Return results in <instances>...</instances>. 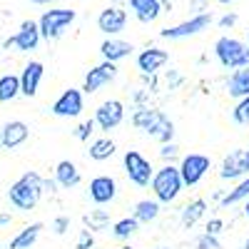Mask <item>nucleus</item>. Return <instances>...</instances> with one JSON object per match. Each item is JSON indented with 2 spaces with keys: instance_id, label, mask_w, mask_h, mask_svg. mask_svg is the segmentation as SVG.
Instances as JSON below:
<instances>
[{
  "instance_id": "f257e3e1",
  "label": "nucleus",
  "mask_w": 249,
  "mask_h": 249,
  "mask_svg": "<svg viewBox=\"0 0 249 249\" xmlns=\"http://www.w3.org/2000/svg\"><path fill=\"white\" fill-rule=\"evenodd\" d=\"M43 195H45V179L37 172H25L10 184L8 202L18 212H33L40 204V199H43Z\"/></svg>"
},
{
  "instance_id": "f03ea898",
  "label": "nucleus",
  "mask_w": 249,
  "mask_h": 249,
  "mask_svg": "<svg viewBox=\"0 0 249 249\" xmlns=\"http://www.w3.org/2000/svg\"><path fill=\"white\" fill-rule=\"evenodd\" d=\"M130 122L135 124V127L142 132V135H147L162 144H167V142H175V122L164 115L162 110L157 107H137L130 117Z\"/></svg>"
},
{
  "instance_id": "7ed1b4c3",
  "label": "nucleus",
  "mask_w": 249,
  "mask_h": 249,
  "mask_svg": "<svg viewBox=\"0 0 249 249\" xmlns=\"http://www.w3.org/2000/svg\"><path fill=\"white\" fill-rule=\"evenodd\" d=\"M150 190H152L157 204H175L184 190L179 172H177V164H162L160 170H155Z\"/></svg>"
},
{
  "instance_id": "20e7f679",
  "label": "nucleus",
  "mask_w": 249,
  "mask_h": 249,
  "mask_svg": "<svg viewBox=\"0 0 249 249\" xmlns=\"http://www.w3.org/2000/svg\"><path fill=\"white\" fill-rule=\"evenodd\" d=\"M214 57L219 60V65L224 70H239L249 68V45L242 43L239 37L222 35L214 43Z\"/></svg>"
},
{
  "instance_id": "39448f33",
  "label": "nucleus",
  "mask_w": 249,
  "mask_h": 249,
  "mask_svg": "<svg viewBox=\"0 0 249 249\" xmlns=\"http://www.w3.org/2000/svg\"><path fill=\"white\" fill-rule=\"evenodd\" d=\"M77 13L70 10V8H53V10H45L37 20V30H40V40H60L65 35V30L75 23Z\"/></svg>"
},
{
  "instance_id": "423d86ee",
  "label": "nucleus",
  "mask_w": 249,
  "mask_h": 249,
  "mask_svg": "<svg viewBox=\"0 0 249 249\" xmlns=\"http://www.w3.org/2000/svg\"><path fill=\"white\" fill-rule=\"evenodd\" d=\"M122 167H124V175H127V179L140 187V190H144V187H150L152 182V175H155V167L152 162L144 157L140 150H127L122 155Z\"/></svg>"
},
{
  "instance_id": "0eeeda50",
  "label": "nucleus",
  "mask_w": 249,
  "mask_h": 249,
  "mask_svg": "<svg viewBox=\"0 0 249 249\" xmlns=\"http://www.w3.org/2000/svg\"><path fill=\"white\" fill-rule=\"evenodd\" d=\"M212 170V157L210 155H202V152H190L184 155L177 164V172H179V179L184 187H197L207 172Z\"/></svg>"
},
{
  "instance_id": "6e6552de",
  "label": "nucleus",
  "mask_w": 249,
  "mask_h": 249,
  "mask_svg": "<svg viewBox=\"0 0 249 249\" xmlns=\"http://www.w3.org/2000/svg\"><path fill=\"white\" fill-rule=\"evenodd\" d=\"M92 122H95V127L100 132H105V135H110L112 130H117L120 124L124 122V105H122V100H105L95 110Z\"/></svg>"
},
{
  "instance_id": "1a4fd4ad",
  "label": "nucleus",
  "mask_w": 249,
  "mask_h": 249,
  "mask_svg": "<svg viewBox=\"0 0 249 249\" xmlns=\"http://www.w3.org/2000/svg\"><path fill=\"white\" fill-rule=\"evenodd\" d=\"M212 13H197V15H192L190 20H184V23H179V25H172V28H164V30H160V37H164V40H182V37H192V35H199L202 30H207L212 25Z\"/></svg>"
},
{
  "instance_id": "9d476101",
  "label": "nucleus",
  "mask_w": 249,
  "mask_h": 249,
  "mask_svg": "<svg viewBox=\"0 0 249 249\" xmlns=\"http://www.w3.org/2000/svg\"><path fill=\"white\" fill-rule=\"evenodd\" d=\"M117 75H120V70H117L115 62H105V60H102L100 65H95L92 70H88L85 82H82L80 92H82V95H95L97 90H102L105 85L115 82V80H117Z\"/></svg>"
},
{
  "instance_id": "9b49d317",
  "label": "nucleus",
  "mask_w": 249,
  "mask_h": 249,
  "mask_svg": "<svg viewBox=\"0 0 249 249\" xmlns=\"http://www.w3.org/2000/svg\"><path fill=\"white\" fill-rule=\"evenodd\" d=\"M244 177H249V150L239 147V150H232L230 155H224V160L219 164V179L234 182V179H244Z\"/></svg>"
},
{
  "instance_id": "f8f14e48",
  "label": "nucleus",
  "mask_w": 249,
  "mask_h": 249,
  "mask_svg": "<svg viewBox=\"0 0 249 249\" xmlns=\"http://www.w3.org/2000/svg\"><path fill=\"white\" fill-rule=\"evenodd\" d=\"M85 110V95H82L77 88H68V90H62V95L53 102V107L50 112L55 117H80V112Z\"/></svg>"
},
{
  "instance_id": "ddd939ff",
  "label": "nucleus",
  "mask_w": 249,
  "mask_h": 249,
  "mask_svg": "<svg viewBox=\"0 0 249 249\" xmlns=\"http://www.w3.org/2000/svg\"><path fill=\"white\" fill-rule=\"evenodd\" d=\"M37 45H40V30L35 20H25L20 30L3 43V48H15L18 53H33L37 50Z\"/></svg>"
},
{
  "instance_id": "4468645a",
  "label": "nucleus",
  "mask_w": 249,
  "mask_h": 249,
  "mask_svg": "<svg viewBox=\"0 0 249 249\" xmlns=\"http://www.w3.org/2000/svg\"><path fill=\"white\" fill-rule=\"evenodd\" d=\"M88 195L90 199L97 204V207H105V204H112L115 197H117V179L110 177V175H97L90 179V187H88Z\"/></svg>"
},
{
  "instance_id": "2eb2a0df",
  "label": "nucleus",
  "mask_w": 249,
  "mask_h": 249,
  "mask_svg": "<svg viewBox=\"0 0 249 249\" xmlns=\"http://www.w3.org/2000/svg\"><path fill=\"white\" fill-rule=\"evenodd\" d=\"M97 28L100 33H105L107 37L120 35L124 28H127V10L120 8V5H110L97 15Z\"/></svg>"
},
{
  "instance_id": "dca6fc26",
  "label": "nucleus",
  "mask_w": 249,
  "mask_h": 249,
  "mask_svg": "<svg viewBox=\"0 0 249 249\" xmlns=\"http://www.w3.org/2000/svg\"><path fill=\"white\" fill-rule=\"evenodd\" d=\"M28 140H30V127L23 120H10L0 127V147L3 150H18Z\"/></svg>"
},
{
  "instance_id": "f3484780",
  "label": "nucleus",
  "mask_w": 249,
  "mask_h": 249,
  "mask_svg": "<svg viewBox=\"0 0 249 249\" xmlns=\"http://www.w3.org/2000/svg\"><path fill=\"white\" fill-rule=\"evenodd\" d=\"M45 77V65L40 60H30L28 65L23 68V72L18 75L20 80V95L25 97H35L37 90H40V82H43Z\"/></svg>"
},
{
  "instance_id": "a211bd4d",
  "label": "nucleus",
  "mask_w": 249,
  "mask_h": 249,
  "mask_svg": "<svg viewBox=\"0 0 249 249\" xmlns=\"http://www.w3.org/2000/svg\"><path fill=\"white\" fill-rule=\"evenodd\" d=\"M170 62V53L162 48H147L137 55V70L142 75H157Z\"/></svg>"
},
{
  "instance_id": "6ab92c4d",
  "label": "nucleus",
  "mask_w": 249,
  "mask_h": 249,
  "mask_svg": "<svg viewBox=\"0 0 249 249\" xmlns=\"http://www.w3.org/2000/svg\"><path fill=\"white\" fill-rule=\"evenodd\" d=\"M132 43H127V40H120V37H107L105 43L100 45V55H102V60L105 62H117L120 60H124V57H130L132 55Z\"/></svg>"
},
{
  "instance_id": "aec40b11",
  "label": "nucleus",
  "mask_w": 249,
  "mask_h": 249,
  "mask_svg": "<svg viewBox=\"0 0 249 249\" xmlns=\"http://www.w3.org/2000/svg\"><path fill=\"white\" fill-rule=\"evenodd\" d=\"M82 182V175L77 170V164L70 162V160H60L55 164V184L62 187V190H72Z\"/></svg>"
},
{
  "instance_id": "412c9836",
  "label": "nucleus",
  "mask_w": 249,
  "mask_h": 249,
  "mask_svg": "<svg viewBox=\"0 0 249 249\" xmlns=\"http://www.w3.org/2000/svg\"><path fill=\"white\" fill-rule=\"evenodd\" d=\"M162 0H130V10L135 13V18L140 23L150 25L162 15Z\"/></svg>"
},
{
  "instance_id": "4be33fe9",
  "label": "nucleus",
  "mask_w": 249,
  "mask_h": 249,
  "mask_svg": "<svg viewBox=\"0 0 249 249\" xmlns=\"http://www.w3.org/2000/svg\"><path fill=\"white\" fill-rule=\"evenodd\" d=\"M45 230V224L43 222H33L28 227H23L13 239H10V249H33L35 242L40 239V232Z\"/></svg>"
},
{
  "instance_id": "5701e85b",
  "label": "nucleus",
  "mask_w": 249,
  "mask_h": 249,
  "mask_svg": "<svg viewBox=\"0 0 249 249\" xmlns=\"http://www.w3.org/2000/svg\"><path fill=\"white\" fill-rule=\"evenodd\" d=\"M204 214H207V199L197 197V199H192V202H187L182 210H179V222H182L184 230H192V227H195Z\"/></svg>"
},
{
  "instance_id": "b1692460",
  "label": "nucleus",
  "mask_w": 249,
  "mask_h": 249,
  "mask_svg": "<svg viewBox=\"0 0 249 249\" xmlns=\"http://www.w3.org/2000/svg\"><path fill=\"white\" fill-rule=\"evenodd\" d=\"M227 92L234 100H242L249 95V68L232 70V75L227 77Z\"/></svg>"
},
{
  "instance_id": "393cba45",
  "label": "nucleus",
  "mask_w": 249,
  "mask_h": 249,
  "mask_svg": "<svg viewBox=\"0 0 249 249\" xmlns=\"http://www.w3.org/2000/svg\"><path fill=\"white\" fill-rule=\"evenodd\" d=\"M162 212V204H157L155 199H140L132 210V219L137 224H150V222H157Z\"/></svg>"
},
{
  "instance_id": "a878e982",
  "label": "nucleus",
  "mask_w": 249,
  "mask_h": 249,
  "mask_svg": "<svg viewBox=\"0 0 249 249\" xmlns=\"http://www.w3.org/2000/svg\"><path fill=\"white\" fill-rule=\"evenodd\" d=\"M82 224H85V230H90L95 234V232H102V230H110V227H112V217H110L107 210L95 207V210H90L85 217H82Z\"/></svg>"
},
{
  "instance_id": "bb28decb",
  "label": "nucleus",
  "mask_w": 249,
  "mask_h": 249,
  "mask_svg": "<svg viewBox=\"0 0 249 249\" xmlns=\"http://www.w3.org/2000/svg\"><path fill=\"white\" fill-rule=\"evenodd\" d=\"M115 152H117L115 140H110V137H97V140H92V142H90L88 157H90L92 162H105V160H110Z\"/></svg>"
},
{
  "instance_id": "cd10ccee",
  "label": "nucleus",
  "mask_w": 249,
  "mask_h": 249,
  "mask_svg": "<svg viewBox=\"0 0 249 249\" xmlns=\"http://www.w3.org/2000/svg\"><path fill=\"white\" fill-rule=\"evenodd\" d=\"M137 230H140V224H137L132 217H122V219L112 222L110 234H112V239H117V242H127L130 237L137 234Z\"/></svg>"
},
{
  "instance_id": "c85d7f7f",
  "label": "nucleus",
  "mask_w": 249,
  "mask_h": 249,
  "mask_svg": "<svg viewBox=\"0 0 249 249\" xmlns=\"http://www.w3.org/2000/svg\"><path fill=\"white\" fill-rule=\"evenodd\" d=\"M247 199H249V177L239 179V182L232 187V190L219 199V204H222V207H234V204L247 202Z\"/></svg>"
},
{
  "instance_id": "c756f323",
  "label": "nucleus",
  "mask_w": 249,
  "mask_h": 249,
  "mask_svg": "<svg viewBox=\"0 0 249 249\" xmlns=\"http://www.w3.org/2000/svg\"><path fill=\"white\" fill-rule=\"evenodd\" d=\"M20 95V80L13 72L0 75V102H13Z\"/></svg>"
},
{
  "instance_id": "7c9ffc66",
  "label": "nucleus",
  "mask_w": 249,
  "mask_h": 249,
  "mask_svg": "<svg viewBox=\"0 0 249 249\" xmlns=\"http://www.w3.org/2000/svg\"><path fill=\"white\" fill-rule=\"evenodd\" d=\"M232 120L237 124H242V127H249V95L242 97V100H237V105L232 110Z\"/></svg>"
},
{
  "instance_id": "2f4dec72",
  "label": "nucleus",
  "mask_w": 249,
  "mask_h": 249,
  "mask_svg": "<svg viewBox=\"0 0 249 249\" xmlns=\"http://www.w3.org/2000/svg\"><path fill=\"white\" fill-rule=\"evenodd\" d=\"M92 132H95V122L92 120H85V122H80L77 127H75V140H80V142H88L90 137H92Z\"/></svg>"
},
{
  "instance_id": "473e14b6",
  "label": "nucleus",
  "mask_w": 249,
  "mask_h": 249,
  "mask_svg": "<svg viewBox=\"0 0 249 249\" xmlns=\"http://www.w3.org/2000/svg\"><path fill=\"white\" fill-rule=\"evenodd\" d=\"M160 157L164 160V164H172L177 157H179V147L175 142H167V144H162V150H160Z\"/></svg>"
},
{
  "instance_id": "72a5a7b5",
  "label": "nucleus",
  "mask_w": 249,
  "mask_h": 249,
  "mask_svg": "<svg viewBox=\"0 0 249 249\" xmlns=\"http://www.w3.org/2000/svg\"><path fill=\"white\" fill-rule=\"evenodd\" d=\"M197 249H222V242L217 237H210V234H199L197 242H195Z\"/></svg>"
},
{
  "instance_id": "f704fd0d",
  "label": "nucleus",
  "mask_w": 249,
  "mask_h": 249,
  "mask_svg": "<svg viewBox=\"0 0 249 249\" xmlns=\"http://www.w3.org/2000/svg\"><path fill=\"white\" fill-rule=\"evenodd\" d=\"M92 247H95V234L90 230H80L75 249H92Z\"/></svg>"
},
{
  "instance_id": "c9c22d12",
  "label": "nucleus",
  "mask_w": 249,
  "mask_h": 249,
  "mask_svg": "<svg viewBox=\"0 0 249 249\" xmlns=\"http://www.w3.org/2000/svg\"><path fill=\"white\" fill-rule=\"evenodd\" d=\"M50 230H53L57 237H62V234L70 230V217H55L53 224H50Z\"/></svg>"
},
{
  "instance_id": "e433bc0d",
  "label": "nucleus",
  "mask_w": 249,
  "mask_h": 249,
  "mask_svg": "<svg viewBox=\"0 0 249 249\" xmlns=\"http://www.w3.org/2000/svg\"><path fill=\"white\" fill-rule=\"evenodd\" d=\"M222 230H224V222H222L219 217H212L210 222H207V232H204V234H210V237H219V234H222Z\"/></svg>"
},
{
  "instance_id": "4c0bfd02",
  "label": "nucleus",
  "mask_w": 249,
  "mask_h": 249,
  "mask_svg": "<svg viewBox=\"0 0 249 249\" xmlns=\"http://www.w3.org/2000/svg\"><path fill=\"white\" fill-rule=\"evenodd\" d=\"M237 20H239L237 13H227V15H222V18L217 20V23H219V28H234Z\"/></svg>"
},
{
  "instance_id": "58836bf2",
  "label": "nucleus",
  "mask_w": 249,
  "mask_h": 249,
  "mask_svg": "<svg viewBox=\"0 0 249 249\" xmlns=\"http://www.w3.org/2000/svg\"><path fill=\"white\" fill-rule=\"evenodd\" d=\"M10 219H13L10 214H0V224H10Z\"/></svg>"
},
{
  "instance_id": "ea45409f",
  "label": "nucleus",
  "mask_w": 249,
  "mask_h": 249,
  "mask_svg": "<svg viewBox=\"0 0 249 249\" xmlns=\"http://www.w3.org/2000/svg\"><path fill=\"white\" fill-rule=\"evenodd\" d=\"M33 3H35V5H50L53 0H33Z\"/></svg>"
},
{
  "instance_id": "a19ab883",
  "label": "nucleus",
  "mask_w": 249,
  "mask_h": 249,
  "mask_svg": "<svg viewBox=\"0 0 249 249\" xmlns=\"http://www.w3.org/2000/svg\"><path fill=\"white\" fill-rule=\"evenodd\" d=\"M244 217H247V219H249V199H247V202H244Z\"/></svg>"
},
{
  "instance_id": "79ce46f5",
  "label": "nucleus",
  "mask_w": 249,
  "mask_h": 249,
  "mask_svg": "<svg viewBox=\"0 0 249 249\" xmlns=\"http://www.w3.org/2000/svg\"><path fill=\"white\" fill-rule=\"evenodd\" d=\"M242 249H249V237L244 239V244H242Z\"/></svg>"
},
{
  "instance_id": "37998d69",
  "label": "nucleus",
  "mask_w": 249,
  "mask_h": 249,
  "mask_svg": "<svg viewBox=\"0 0 249 249\" xmlns=\"http://www.w3.org/2000/svg\"><path fill=\"white\" fill-rule=\"evenodd\" d=\"M219 3H222V5H230V3H234V0H219Z\"/></svg>"
},
{
  "instance_id": "c03bdc74",
  "label": "nucleus",
  "mask_w": 249,
  "mask_h": 249,
  "mask_svg": "<svg viewBox=\"0 0 249 249\" xmlns=\"http://www.w3.org/2000/svg\"><path fill=\"white\" fill-rule=\"evenodd\" d=\"M155 249H170V247H155Z\"/></svg>"
},
{
  "instance_id": "a18cd8bd",
  "label": "nucleus",
  "mask_w": 249,
  "mask_h": 249,
  "mask_svg": "<svg viewBox=\"0 0 249 249\" xmlns=\"http://www.w3.org/2000/svg\"><path fill=\"white\" fill-rule=\"evenodd\" d=\"M247 45H249V30H247Z\"/></svg>"
},
{
  "instance_id": "49530a36",
  "label": "nucleus",
  "mask_w": 249,
  "mask_h": 249,
  "mask_svg": "<svg viewBox=\"0 0 249 249\" xmlns=\"http://www.w3.org/2000/svg\"><path fill=\"white\" fill-rule=\"evenodd\" d=\"M122 249H132V247H130V244H127V247H122Z\"/></svg>"
}]
</instances>
